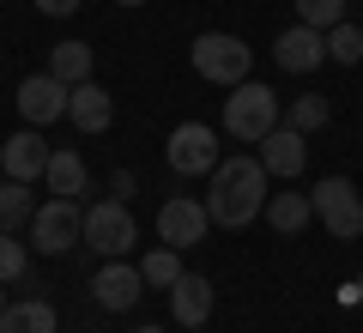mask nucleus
<instances>
[{
	"label": "nucleus",
	"mask_w": 363,
	"mask_h": 333,
	"mask_svg": "<svg viewBox=\"0 0 363 333\" xmlns=\"http://www.w3.org/2000/svg\"><path fill=\"white\" fill-rule=\"evenodd\" d=\"M260 206H267V170H260V158H218L212 164V188H206L212 224L242 231V224L260 218Z\"/></svg>",
	"instance_id": "nucleus-1"
},
{
	"label": "nucleus",
	"mask_w": 363,
	"mask_h": 333,
	"mask_svg": "<svg viewBox=\"0 0 363 333\" xmlns=\"http://www.w3.org/2000/svg\"><path fill=\"white\" fill-rule=\"evenodd\" d=\"M272 128H279V97L267 85H255V79L230 85V97H224V133L242 140V146H260Z\"/></svg>",
	"instance_id": "nucleus-2"
},
{
	"label": "nucleus",
	"mask_w": 363,
	"mask_h": 333,
	"mask_svg": "<svg viewBox=\"0 0 363 333\" xmlns=\"http://www.w3.org/2000/svg\"><path fill=\"white\" fill-rule=\"evenodd\" d=\"M309 206H315V218L327 224V236H339V243H357V236H363V194L351 188V176L315 182Z\"/></svg>",
	"instance_id": "nucleus-3"
},
{
	"label": "nucleus",
	"mask_w": 363,
	"mask_h": 333,
	"mask_svg": "<svg viewBox=\"0 0 363 333\" xmlns=\"http://www.w3.org/2000/svg\"><path fill=\"white\" fill-rule=\"evenodd\" d=\"M188 61H194L200 79H212V85H242L248 79V43L230 37V31H206V37H194V49H188Z\"/></svg>",
	"instance_id": "nucleus-4"
},
{
	"label": "nucleus",
	"mask_w": 363,
	"mask_h": 333,
	"mask_svg": "<svg viewBox=\"0 0 363 333\" xmlns=\"http://www.w3.org/2000/svg\"><path fill=\"white\" fill-rule=\"evenodd\" d=\"M85 243L97 249L104 261H121V255H133V243H140V224H133V212L109 194V200H97V206H85Z\"/></svg>",
	"instance_id": "nucleus-5"
},
{
	"label": "nucleus",
	"mask_w": 363,
	"mask_h": 333,
	"mask_svg": "<svg viewBox=\"0 0 363 333\" xmlns=\"http://www.w3.org/2000/svg\"><path fill=\"white\" fill-rule=\"evenodd\" d=\"M79 236H85V206L67 200V194H55V200H43L30 212V243H37V255H67Z\"/></svg>",
	"instance_id": "nucleus-6"
},
{
	"label": "nucleus",
	"mask_w": 363,
	"mask_h": 333,
	"mask_svg": "<svg viewBox=\"0 0 363 333\" xmlns=\"http://www.w3.org/2000/svg\"><path fill=\"white\" fill-rule=\"evenodd\" d=\"M212 164H218V133L206 121H182L169 133V170L176 176H212Z\"/></svg>",
	"instance_id": "nucleus-7"
},
{
	"label": "nucleus",
	"mask_w": 363,
	"mask_h": 333,
	"mask_svg": "<svg viewBox=\"0 0 363 333\" xmlns=\"http://www.w3.org/2000/svg\"><path fill=\"white\" fill-rule=\"evenodd\" d=\"M206 231H212L206 200H188V194L164 200V212H157V243H169V249H194V243H206Z\"/></svg>",
	"instance_id": "nucleus-8"
},
{
	"label": "nucleus",
	"mask_w": 363,
	"mask_h": 333,
	"mask_svg": "<svg viewBox=\"0 0 363 333\" xmlns=\"http://www.w3.org/2000/svg\"><path fill=\"white\" fill-rule=\"evenodd\" d=\"M67 91L73 85H61L55 73H30L25 85H18V116H25L30 128H49V121L67 116Z\"/></svg>",
	"instance_id": "nucleus-9"
},
{
	"label": "nucleus",
	"mask_w": 363,
	"mask_h": 333,
	"mask_svg": "<svg viewBox=\"0 0 363 333\" xmlns=\"http://www.w3.org/2000/svg\"><path fill=\"white\" fill-rule=\"evenodd\" d=\"M272 61L285 67V73H315V67L327 61V31H309V25L279 31V43H272Z\"/></svg>",
	"instance_id": "nucleus-10"
},
{
	"label": "nucleus",
	"mask_w": 363,
	"mask_h": 333,
	"mask_svg": "<svg viewBox=\"0 0 363 333\" xmlns=\"http://www.w3.org/2000/svg\"><path fill=\"white\" fill-rule=\"evenodd\" d=\"M67 121H73L79 133H109V121H116V97H109L97 79H85V85L67 91Z\"/></svg>",
	"instance_id": "nucleus-11"
},
{
	"label": "nucleus",
	"mask_w": 363,
	"mask_h": 333,
	"mask_svg": "<svg viewBox=\"0 0 363 333\" xmlns=\"http://www.w3.org/2000/svg\"><path fill=\"white\" fill-rule=\"evenodd\" d=\"M140 267H128V261H104V267H97V279H91V297H97V309H133L140 303Z\"/></svg>",
	"instance_id": "nucleus-12"
},
{
	"label": "nucleus",
	"mask_w": 363,
	"mask_h": 333,
	"mask_svg": "<svg viewBox=\"0 0 363 333\" xmlns=\"http://www.w3.org/2000/svg\"><path fill=\"white\" fill-rule=\"evenodd\" d=\"M303 164H309V146H303L297 128H272L267 140H260V170H267V176L291 182V176H303Z\"/></svg>",
	"instance_id": "nucleus-13"
},
{
	"label": "nucleus",
	"mask_w": 363,
	"mask_h": 333,
	"mask_svg": "<svg viewBox=\"0 0 363 333\" xmlns=\"http://www.w3.org/2000/svg\"><path fill=\"white\" fill-rule=\"evenodd\" d=\"M0 170H6L13 182H37L43 170H49V146H43V133L37 128L13 133V140L0 146Z\"/></svg>",
	"instance_id": "nucleus-14"
},
{
	"label": "nucleus",
	"mask_w": 363,
	"mask_h": 333,
	"mask_svg": "<svg viewBox=\"0 0 363 333\" xmlns=\"http://www.w3.org/2000/svg\"><path fill=\"white\" fill-rule=\"evenodd\" d=\"M169 315H176L182 327H206V315H212V279L206 273H182V279L169 285Z\"/></svg>",
	"instance_id": "nucleus-15"
},
{
	"label": "nucleus",
	"mask_w": 363,
	"mask_h": 333,
	"mask_svg": "<svg viewBox=\"0 0 363 333\" xmlns=\"http://www.w3.org/2000/svg\"><path fill=\"white\" fill-rule=\"evenodd\" d=\"M0 333H55V309L43 297H18L0 309Z\"/></svg>",
	"instance_id": "nucleus-16"
},
{
	"label": "nucleus",
	"mask_w": 363,
	"mask_h": 333,
	"mask_svg": "<svg viewBox=\"0 0 363 333\" xmlns=\"http://www.w3.org/2000/svg\"><path fill=\"white\" fill-rule=\"evenodd\" d=\"M260 212H267V224H272L279 236H297L303 224L315 218V206H309V194H267V206H260Z\"/></svg>",
	"instance_id": "nucleus-17"
},
{
	"label": "nucleus",
	"mask_w": 363,
	"mask_h": 333,
	"mask_svg": "<svg viewBox=\"0 0 363 333\" xmlns=\"http://www.w3.org/2000/svg\"><path fill=\"white\" fill-rule=\"evenodd\" d=\"M43 182H49V194H85V158L73 152V146H61V152H49V170H43Z\"/></svg>",
	"instance_id": "nucleus-18"
},
{
	"label": "nucleus",
	"mask_w": 363,
	"mask_h": 333,
	"mask_svg": "<svg viewBox=\"0 0 363 333\" xmlns=\"http://www.w3.org/2000/svg\"><path fill=\"white\" fill-rule=\"evenodd\" d=\"M49 73L61 79V85H85L91 79V49L85 43H55L49 49Z\"/></svg>",
	"instance_id": "nucleus-19"
},
{
	"label": "nucleus",
	"mask_w": 363,
	"mask_h": 333,
	"mask_svg": "<svg viewBox=\"0 0 363 333\" xmlns=\"http://www.w3.org/2000/svg\"><path fill=\"white\" fill-rule=\"evenodd\" d=\"M30 212H37V200H30V182H0V231H18V224H30Z\"/></svg>",
	"instance_id": "nucleus-20"
},
{
	"label": "nucleus",
	"mask_w": 363,
	"mask_h": 333,
	"mask_svg": "<svg viewBox=\"0 0 363 333\" xmlns=\"http://www.w3.org/2000/svg\"><path fill=\"white\" fill-rule=\"evenodd\" d=\"M327 116H333V103H327L321 91H303V97H291V109H285V128L315 133V128H327Z\"/></svg>",
	"instance_id": "nucleus-21"
},
{
	"label": "nucleus",
	"mask_w": 363,
	"mask_h": 333,
	"mask_svg": "<svg viewBox=\"0 0 363 333\" xmlns=\"http://www.w3.org/2000/svg\"><path fill=\"white\" fill-rule=\"evenodd\" d=\"M140 279H145V285H164V291H169V285L182 279V249H169V243H157L152 255L140 261Z\"/></svg>",
	"instance_id": "nucleus-22"
},
{
	"label": "nucleus",
	"mask_w": 363,
	"mask_h": 333,
	"mask_svg": "<svg viewBox=\"0 0 363 333\" xmlns=\"http://www.w3.org/2000/svg\"><path fill=\"white\" fill-rule=\"evenodd\" d=\"M327 61H339V67H357V61H363V31L339 18V25L327 31Z\"/></svg>",
	"instance_id": "nucleus-23"
},
{
	"label": "nucleus",
	"mask_w": 363,
	"mask_h": 333,
	"mask_svg": "<svg viewBox=\"0 0 363 333\" xmlns=\"http://www.w3.org/2000/svg\"><path fill=\"white\" fill-rule=\"evenodd\" d=\"M25 267H30V249L18 243L13 231H0V285H18V279H25Z\"/></svg>",
	"instance_id": "nucleus-24"
},
{
	"label": "nucleus",
	"mask_w": 363,
	"mask_h": 333,
	"mask_svg": "<svg viewBox=\"0 0 363 333\" xmlns=\"http://www.w3.org/2000/svg\"><path fill=\"white\" fill-rule=\"evenodd\" d=\"M345 18V0H297V25L309 31H333Z\"/></svg>",
	"instance_id": "nucleus-25"
},
{
	"label": "nucleus",
	"mask_w": 363,
	"mask_h": 333,
	"mask_svg": "<svg viewBox=\"0 0 363 333\" xmlns=\"http://www.w3.org/2000/svg\"><path fill=\"white\" fill-rule=\"evenodd\" d=\"M37 13H49V18H67V13H79V0H37Z\"/></svg>",
	"instance_id": "nucleus-26"
},
{
	"label": "nucleus",
	"mask_w": 363,
	"mask_h": 333,
	"mask_svg": "<svg viewBox=\"0 0 363 333\" xmlns=\"http://www.w3.org/2000/svg\"><path fill=\"white\" fill-rule=\"evenodd\" d=\"M121 6H145V0H121Z\"/></svg>",
	"instance_id": "nucleus-27"
},
{
	"label": "nucleus",
	"mask_w": 363,
	"mask_h": 333,
	"mask_svg": "<svg viewBox=\"0 0 363 333\" xmlns=\"http://www.w3.org/2000/svg\"><path fill=\"white\" fill-rule=\"evenodd\" d=\"M140 333H164V327H140Z\"/></svg>",
	"instance_id": "nucleus-28"
},
{
	"label": "nucleus",
	"mask_w": 363,
	"mask_h": 333,
	"mask_svg": "<svg viewBox=\"0 0 363 333\" xmlns=\"http://www.w3.org/2000/svg\"><path fill=\"white\" fill-rule=\"evenodd\" d=\"M0 309H6V291H0Z\"/></svg>",
	"instance_id": "nucleus-29"
},
{
	"label": "nucleus",
	"mask_w": 363,
	"mask_h": 333,
	"mask_svg": "<svg viewBox=\"0 0 363 333\" xmlns=\"http://www.w3.org/2000/svg\"><path fill=\"white\" fill-rule=\"evenodd\" d=\"M0 182H6V170H0Z\"/></svg>",
	"instance_id": "nucleus-30"
}]
</instances>
